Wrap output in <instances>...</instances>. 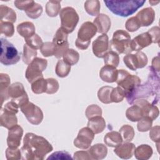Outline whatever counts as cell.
<instances>
[{"label": "cell", "mask_w": 160, "mask_h": 160, "mask_svg": "<svg viewBox=\"0 0 160 160\" xmlns=\"http://www.w3.org/2000/svg\"><path fill=\"white\" fill-rule=\"evenodd\" d=\"M88 151L91 158V159L99 160L106 157L108 154V148L104 144L98 143L90 147Z\"/></svg>", "instance_id": "603a6c76"}, {"label": "cell", "mask_w": 160, "mask_h": 160, "mask_svg": "<svg viewBox=\"0 0 160 160\" xmlns=\"http://www.w3.org/2000/svg\"><path fill=\"white\" fill-rule=\"evenodd\" d=\"M68 33L61 28H59L52 39V42L56 46H59L68 42Z\"/></svg>", "instance_id": "f35d334b"}, {"label": "cell", "mask_w": 160, "mask_h": 160, "mask_svg": "<svg viewBox=\"0 0 160 160\" xmlns=\"http://www.w3.org/2000/svg\"><path fill=\"white\" fill-rule=\"evenodd\" d=\"M7 95L8 99L15 101L18 103L19 108L24 103L29 101V98L25 91L24 86L19 82L12 83L8 89Z\"/></svg>", "instance_id": "8fae6325"}, {"label": "cell", "mask_w": 160, "mask_h": 160, "mask_svg": "<svg viewBox=\"0 0 160 160\" xmlns=\"http://www.w3.org/2000/svg\"><path fill=\"white\" fill-rule=\"evenodd\" d=\"M36 28L34 24L29 21H25L17 26L18 32L24 39L28 38L35 34Z\"/></svg>", "instance_id": "d4e9b609"}, {"label": "cell", "mask_w": 160, "mask_h": 160, "mask_svg": "<svg viewBox=\"0 0 160 160\" xmlns=\"http://www.w3.org/2000/svg\"><path fill=\"white\" fill-rule=\"evenodd\" d=\"M74 159L76 160H89L91 159V158L88 152V151H76L74 154Z\"/></svg>", "instance_id": "9f6ffc18"}, {"label": "cell", "mask_w": 160, "mask_h": 160, "mask_svg": "<svg viewBox=\"0 0 160 160\" xmlns=\"http://www.w3.org/2000/svg\"><path fill=\"white\" fill-rule=\"evenodd\" d=\"M152 120L149 117L144 116L139 121L137 124V128L140 132H147L152 128Z\"/></svg>", "instance_id": "f6af8a7d"}, {"label": "cell", "mask_w": 160, "mask_h": 160, "mask_svg": "<svg viewBox=\"0 0 160 160\" xmlns=\"http://www.w3.org/2000/svg\"><path fill=\"white\" fill-rule=\"evenodd\" d=\"M88 127L90 128L94 134L102 132L106 128V121L101 116H95L89 119Z\"/></svg>", "instance_id": "cb8c5ba5"}, {"label": "cell", "mask_w": 160, "mask_h": 160, "mask_svg": "<svg viewBox=\"0 0 160 160\" xmlns=\"http://www.w3.org/2000/svg\"><path fill=\"white\" fill-rule=\"evenodd\" d=\"M132 104L138 105L141 108L143 117H149L153 121L156 119L159 116V111L158 108L154 104H151L146 99H137L134 101Z\"/></svg>", "instance_id": "9a60e30c"}, {"label": "cell", "mask_w": 160, "mask_h": 160, "mask_svg": "<svg viewBox=\"0 0 160 160\" xmlns=\"http://www.w3.org/2000/svg\"><path fill=\"white\" fill-rule=\"evenodd\" d=\"M0 32L1 34H4L6 37H12L14 33L13 24L9 22L0 21Z\"/></svg>", "instance_id": "ee69618b"}, {"label": "cell", "mask_w": 160, "mask_h": 160, "mask_svg": "<svg viewBox=\"0 0 160 160\" xmlns=\"http://www.w3.org/2000/svg\"><path fill=\"white\" fill-rule=\"evenodd\" d=\"M119 132L122 138V141L124 142H131L135 135L134 128L128 124L123 125L119 129Z\"/></svg>", "instance_id": "d590c367"}, {"label": "cell", "mask_w": 160, "mask_h": 160, "mask_svg": "<svg viewBox=\"0 0 160 160\" xmlns=\"http://www.w3.org/2000/svg\"><path fill=\"white\" fill-rule=\"evenodd\" d=\"M149 68L150 72L147 82L143 84H140L129 96L126 97L129 104H132L137 99H145L154 94L159 96V76L151 67Z\"/></svg>", "instance_id": "7a4b0ae2"}, {"label": "cell", "mask_w": 160, "mask_h": 160, "mask_svg": "<svg viewBox=\"0 0 160 160\" xmlns=\"http://www.w3.org/2000/svg\"><path fill=\"white\" fill-rule=\"evenodd\" d=\"M40 51L44 57L54 56L56 51V46L52 42H45L41 46Z\"/></svg>", "instance_id": "b9f144b4"}, {"label": "cell", "mask_w": 160, "mask_h": 160, "mask_svg": "<svg viewBox=\"0 0 160 160\" xmlns=\"http://www.w3.org/2000/svg\"><path fill=\"white\" fill-rule=\"evenodd\" d=\"M141 26H149L155 19V12L151 8H146L138 12L135 16Z\"/></svg>", "instance_id": "ffe728a7"}, {"label": "cell", "mask_w": 160, "mask_h": 160, "mask_svg": "<svg viewBox=\"0 0 160 160\" xmlns=\"http://www.w3.org/2000/svg\"><path fill=\"white\" fill-rule=\"evenodd\" d=\"M0 62L5 66L16 64L20 60V53L7 39L1 38Z\"/></svg>", "instance_id": "52a82bcc"}, {"label": "cell", "mask_w": 160, "mask_h": 160, "mask_svg": "<svg viewBox=\"0 0 160 160\" xmlns=\"http://www.w3.org/2000/svg\"><path fill=\"white\" fill-rule=\"evenodd\" d=\"M152 43L150 35L146 32L140 34L133 38L131 41L132 51H140L142 49L149 46Z\"/></svg>", "instance_id": "e0dca14e"}, {"label": "cell", "mask_w": 160, "mask_h": 160, "mask_svg": "<svg viewBox=\"0 0 160 160\" xmlns=\"http://www.w3.org/2000/svg\"><path fill=\"white\" fill-rule=\"evenodd\" d=\"M61 19V28L68 34L71 33L78 24L79 17L75 9L72 7H65L59 12Z\"/></svg>", "instance_id": "ba28073f"}, {"label": "cell", "mask_w": 160, "mask_h": 160, "mask_svg": "<svg viewBox=\"0 0 160 160\" xmlns=\"http://www.w3.org/2000/svg\"><path fill=\"white\" fill-rule=\"evenodd\" d=\"M152 149L148 144H141L135 148L134 155L139 160L149 159L152 155Z\"/></svg>", "instance_id": "4316f807"}, {"label": "cell", "mask_w": 160, "mask_h": 160, "mask_svg": "<svg viewBox=\"0 0 160 160\" xmlns=\"http://www.w3.org/2000/svg\"><path fill=\"white\" fill-rule=\"evenodd\" d=\"M151 36L152 39V42L153 43H159L160 41V29L158 26H154L151 28L147 32Z\"/></svg>", "instance_id": "f5cc1de1"}, {"label": "cell", "mask_w": 160, "mask_h": 160, "mask_svg": "<svg viewBox=\"0 0 160 160\" xmlns=\"http://www.w3.org/2000/svg\"><path fill=\"white\" fill-rule=\"evenodd\" d=\"M63 60L69 65L76 64L79 59V54L73 49H68L63 54Z\"/></svg>", "instance_id": "74e56055"}, {"label": "cell", "mask_w": 160, "mask_h": 160, "mask_svg": "<svg viewBox=\"0 0 160 160\" xmlns=\"http://www.w3.org/2000/svg\"><path fill=\"white\" fill-rule=\"evenodd\" d=\"M94 138V133L88 126L81 128L74 140V145L81 149H88Z\"/></svg>", "instance_id": "4fadbf2b"}, {"label": "cell", "mask_w": 160, "mask_h": 160, "mask_svg": "<svg viewBox=\"0 0 160 160\" xmlns=\"http://www.w3.org/2000/svg\"><path fill=\"white\" fill-rule=\"evenodd\" d=\"M37 56V51L25 44L23 47L22 61L26 64H29Z\"/></svg>", "instance_id": "8d00e7d4"}, {"label": "cell", "mask_w": 160, "mask_h": 160, "mask_svg": "<svg viewBox=\"0 0 160 160\" xmlns=\"http://www.w3.org/2000/svg\"><path fill=\"white\" fill-rule=\"evenodd\" d=\"M48 159H72L71 154L67 151H60L53 152L48 158Z\"/></svg>", "instance_id": "816d5d0a"}, {"label": "cell", "mask_w": 160, "mask_h": 160, "mask_svg": "<svg viewBox=\"0 0 160 160\" xmlns=\"http://www.w3.org/2000/svg\"><path fill=\"white\" fill-rule=\"evenodd\" d=\"M86 118L89 119L95 116L102 115V109L97 104H91L87 107L85 112Z\"/></svg>", "instance_id": "7dc6e473"}, {"label": "cell", "mask_w": 160, "mask_h": 160, "mask_svg": "<svg viewBox=\"0 0 160 160\" xmlns=\"http://www.w3.org/2000/svg\"><path fill=\"white\" fill-rule=\"evenodd\" d=\"M61 8V1H49L46 4V12L49 17H56L60 12Z\"/></svg>", "instance_id": "1f68e13d"}, {"label": "cell", "mask_w": 160, "mask_h": 160, "mask_svg": "<svg viewBox=\"0 0 160 160\" xmlns=\"http://www.w3.org/2000/svg\"><path fill=\"white\" fill-rule=\"evenodd\" d=\"M23 135V129L18 124L9 129L7 138V144L9 148H18Z\"/></svg>", "instance_id": "2e32d148"}, {"label": "cell", "mask_w": 160, "mask_h": 160, "mask_svg": "<svg viewBox=\"0 0 160 160\" xmlns=\"http://www.w3.org/2000/svg\"><path fill=\"white\" fill-rule=\"evenodd\" d=\"M99 76L106 82L111 83L116 82L118 77V69L113 66L105 65L101 69Z\"/></svg>", "instance_id": "7402d4cb"}, {"label": "cell", "mask_w": 160, "mask_h": 160, "mask_svg": "<svg viewBox=\"0 0 160 160\" xmlns=\"http://www.w3.org/2000/svg\"><path fill=\"white\" fill-rule=\"evenodd\" d=\"M125 27L126 30H128V31L134 32L140 28L141 25L139 21H138L137 18L135 16H133L129 18L126 21L125 24Z\"/></svg>", "instance_id": "f907efd6"}, {"label": "cell", "mask_w": 160, "mask_h": 160, "mask_svg": "<svg viewBox=\"0 0 160 160\" xmlns=\"http://www.w3.org/2000/svg\"><path fill=\"white\" fill-rule=\"evenodd\" d=\"M109 38L106 34H102L98 36L92 44V49L94 54L99 58H102L109 51Z\"/></svg>", "instance_id": "5bb4252c"}, {"label": "cell", "mask_w": 160, "mask_h": 160, "mask_svg": "<svg viewBox=\"0 0 160 160\" xmlns=\"http://www.w3.org/2000/svg\"><path fill=\"white\" fill-rule=\"evenodd\" d=\"M144 0L104 1L106 6L114 14L127 17L134 14L145 3Z\"/></svg>", "instance_id": "3957f363"}, {"label": "cell", "mask_w": 160, "mask_h": 160, "mask_svg": "<svg viewBox=\"0 0 160 160\" xmlns=\"http://www.w3.org/2000/svg\"><path fill=\"white\" fill-rule=\"evenodd\" d=\"M113 88L108 86L101 87L98 92V97L101 102L104 104H109L111 101V93Z\"/></svg>", "instance_id": "836d02e7"}, {"label": "cell", "mask_w": 160, "mask_h": 160, "mask_svg": "<svg viewBox=\"0 0 160 160\" xmlns=\"http://www.w3.org/2000/svg\"><path fill=\"white\" fill-rule=\"evenodd\" d=\"M34 1L29 0V1H15L14 2V6L19 9L26 11L33 3Z\"/></svg>", "instance_id": "11a10c76"}, {"label": "cell", "mask_w": 160, "mask_h": 160, "mask_svg": "<svg viewBox=\"0 0 160 160\" xmlns=\"http://www.w3.org/2000/svg\"><path fill=\"white\" fill-rule=\"evenodd\" d=\"M47 88V81L44 78H40L31 83L32 91L36 94L46 92Z\"/></svg>", "instance_id": "e575fe53"}, {"label": "cell", "mask_w": 160, "mask_h": 160, "mask_svg": "<svg viewBox=\"0 0 160 160\" xmlns=\"http://www.w3.org/2000/svg\"><path fill=\"white\" fill-rule=\"evenodd\" d=\"M10 82H11V79L8 74L5 73L0 74V92H1V107L2 106V104L4 101L8 100L7 91H8V88L10 86Z\"/></svg>", "instance_id": "f1b7e54d"}, {"label": "cell", "mask_w": 160, "mask_h": 160, "mask_svg": "<svg viewBox=\"0 0 160 160\" xmlns=\"http://www.w3.org/2000/svg\"><path fill=\"white\" fill-rule=\"evenodd\" d=\"M116 82L118 86L121 87L124 91L126 98L141 84V81L138 76L131 74L124 69H119Z\"/></svg>", "instance_id": "5b68a950"}, {"label": "cell", "mask_w": 160, "mask_h": 160, "mask_svg": "<svg viewBox=\"0 0 160 160\" xmlns=\"http://www.w3.org/2000/svg\"><path fill=\"white\" fill-rule=\"evenodd\" d=\"M21 112L32 124L38 125L43 119V112L40 108L31 102H27L20 106Z\"/></svg>", "instance_id": "30bf717a"}, {"label": "cell", "mask_w": 160, "mask_h": 160, "mask_svg": "<svg viewBox=\"0 0 160 160\" xmlns=\"http://www.w3.org/2000/svg\"><path fill=\"white\" fill-rule=\"evenodd\" d=\"M97 28L90 21L84 22L79 29L78 38L75 41L76 46L81 50L86 49L91 42V39L96 35Z\"/></svg>", "instance_id": "8992f818"}, {"label": "cell", "mask_w": 160, "mask_h": 160, "mask_svg": "<svg viewBox=\"0 0 160 160\" xmlns=\"http://www.w3.org/2000/svg\"><path fill=\"white\" fill-rule=\"evenodd\" d=\"M16 113L1 107L0 110V124L7 129H10L18 123V118Z\"/></svg>", "instance_id": "ac0fdd59"}, {"label": "cell", "mask_w": 160, "mask_h": 160, "mask_svg": "<svg viewBox=\"0 0 160 160\" xmlns=\"http://www.w3.org/2000/svg\"><path fill=\"white\" fill-rule=\"evenodd\" d=\"M131 36L127 31L117 30L113 33L112 38L110 41L109 49L118 54L131 53Z\"/></svg>", "instance_id": "277c9868"}, {"label": "cell", "mask_w": 160, "mask_h": 160, "mask_svg": "<svg viewBox=\"0 0 160 160\" xmlns=\"http://www.w3.org/2000/svg\"><path fill=\"white\" fill-rule=\"evenodd\" d=\"M135 148L134 144L131 142H124L116 146L114 152L120 158L128 159L133 156Z\"/></svg>", "instance_id": "d6986e66"}, {"label": "cell", "mask_w": 160, "mask_h": 160, "mask_svg": "<svg viewBox=\"0 0 160 160\" xmlns=\"http://www.w3.org/2000/svg\"><path fill=\"white\" fill-rule=\"evenodd\" d=\"M48 66V61L46 59L36 58L28 66L25 76L29 83L33 82L40 78H43L42 72L46 69Z\"/></svg>", "instance_id": "9c48e42d"}, {"label": "cell", "mask_w": 160, "mask_h": 160, "mask_svg": "<svg viewBox=\"0 0 160 160\" xmlns=\"http://www.w3.org/2000/svg\"><path fill=\"white\" fill-rule=\"evenodd\" d=\"M101 8L100 2L98 0H88L84 2V9L88 14L92 16H98Z\"/></svg>", "instance_id": "4dcf8cb0"}, {"label": "cell", "mask_w": 160, "mask_h": 160, "mask_svg": "<svg viewBox=\"0 0 160 160\" xmlns=\"http://www.w3.org/2000/svg\"><path fill=\"white\" fill-rule=\"evenodd\" d=\"M47 81V88L46 93L49 94H52L56 93L59 88L58 81L54 78H48Z\"/></svg>", "instance_id": "681fc988"}, {"label": "cell", "mask_w": 160, "mask_h": 160, "mask_svg": "<svg viewBox=\"0 0 160 160\" xmlns=\"http://www.w3.org/2000/svg\"><path fill=\"white\" fill-rule=\"evenodd\" d=\"M122 138L119 132L110 131L105 135L104 142L106 145L111 148H116L122 142Z\"/></svg>", "instance_id": "83f0119b"}, {"label": "cell", "mask_w": 160, "mask_h": 160, "mask_svg": "<svg viewBox=\"0 0 160 160\" xmlns=\"http://www.w3.org/2000/svg\"><path fill=\"white\" fill-rule=\"evenodd\" d=\"M42 7L41 4L34 2L26 11V15L31 19H37L41 16L42 12Z\"/></svg>", "instance_id": "60d3db41"}, {"label": "cell", "mask_w": 160, "mask_h": 160, "mask_svg": "<svg viewBox=\"0 0 160 160\" xmlns=\"http://www.w3.org/2000/svg\"><path fill=\"white\" fill-rule=\"evenodd\" d=\"M125 92L121 87L113 88L111 93V101L112 102H121L125 98Z\"/></svg>", "instance_id": "bcb514c9"}, {"label": "cell", "mask_w": 160, "mask_h": 160, "mask_svg": "<svg viewBox=\"0 0 160 160\" xmlns=\"http://www.w3.org/2000/svg\"><path fill=\"white\" fill-rule=\"evenodd\" d=\"M71 71V65L66 62L63 59H59L56 66L55 72L59 78L66 77Z\"/></svg>", "instance_id": "d6a6232c"}, {"label": "cell", "mask_w": 160, "mask_h": 160, "mask_svg": "<svg viewBox=\"0 0 160 160\" xmlns=\"http://www.w3.org/2000/svg\"><path fill=\"white\" fill-rule=\"evenodd\" d=\"M125 65L131 70L136 71L137 69L142 68L148 64V57L142 51H138L136 54H127L123 58Z\"/></svg>", "instance_id": "7c38bea8"}, {"label": "cell", "mask_w": 160, "mask_h": 160, "mask_svg": "<svg viewBox=\"0 0 160 160\" xmlns=\"http://www.w3.org/2000/svg\"><path fill=\"white\" fill-rule=\"evenodd\" d=\"M149 3L152 4V6H154L156 5V4L159 3V1H157V2H154V1H149Z\"/></svg>", "instance_id": "680465c9"}, {"label": "cell", "mask_w": 160, "mask_h": 160, "mask_svg": "<svg viewBox=\"0 0 160 160\" xmlns=\"http://www.w3.org/2000/svg\"><path fill=\"white\" fill-rule=\"evenodd\" d=\"M160 127L159 126H155L150 129L149 132V138L151 140L157 143V145L159 144L160 139V133H159Z\"/></svg>", "instance_id": "db71d44e"}, {"label": "cell", "mask_w": 160, "mask_h": 160, "mask_svg": "<svg viewBox=\"0 0 160 160\" xmlns=\"http://www.w3.org/2000/svg\"><path fill=\"white\" fill-rule=\"evenodd\" d=\"M25 41L26 44L35 50L40 49L41 46L43 44L42 39L37 34H34L32 36L25 39Z\"/></svg>", "instance_id": "7bdbcfd3"}, {"label": "cell", "mask_w": 160, "mask_h": 160, "mask_svg": "<svg viewBox=\"0 0 160 160\" xmlns=\"http://www.w3.org/2000/svg\"><path fill=\"white\" fill-rule=\"evenodd\" d=\"M105 65H109L116 68L119 63V57L118 53L113 51H109L104 57Z\"/></svg>", "instance_id": "ab89813d"}, {"label": "cell", "mask_w": 160, "mask_h": 160, "mask_svg": "<svg viewBox=\"0 0 160 160\" xmlns=\"http://www.w3.org/2000/svg\"><path fill=\"white\" fill-rule=\"evenodd\" d=\"M0 21L14 23L16 21V13L11 8L1 4L0 6Z\"/></svg>", "instance_id": "484cf974"}, {"label": "cell", "mask_w": 160, "mask_h": 160, "mask_svg": "<svg viewBox=\"0 0 160 160\" xmlns=\"http://www.w3.org/2000/svg\"><path fill=\"white\" fill-rule=\"evenodd\" d=\"M93 24L97 28V32L101 34H106L111 25L110 18L105 14H99L94 19Z\"/></svg>", "instance_id": "44dd1931"}, {"label": "cell", "mask_w": 160, "mask_h": 160, "mask_svg": "<svg viewBox=\"0 0 160 160\" xmlns=\"http://www.w3.org/2000/svg\"><path fill=\"white\" fill-rule=\"evenodd\" d=\"M21 151L18 148H9L8 147L6 150V157L8 160H17L21 159Z\"/></svg>", "instance_id": "c3c4849f"}, {"label": "cell", "mask_w": 160, "mask_h": 160, "mask_svg": "<svg viewBox=\"0 0 160 160\" xmlns=\"http://www.w3.org/2000/svg\"><path fill=\"white\" fill-rule=\"evenodd\" d=\"M126 116L132 122L138 121L143 117L142 109L139 106L133 104L127 109L126 111Z\"/></svg>", "instance_id": "f546056e"}, {"label": "cell", "mask_w": 160, "mask_h": 160, "mask_svg": "<svg viewBox=\"0 0 160 160\" xmlns=\"http://www.w3.org/2000/svg\"><path fill=\"white\" fill-rule=\"evenodd\" d=\"M53 150L52 145L42 136L27 132L21 149L22 159L42 160L46 155Z\"/></svg>", "instance_id": "6da1fadb"}, {"label": "cell", "mask_w": 160, "mask_h": 160, "mask_svg": "<svg viewBox=\"0 0 160 160\" xmlns=\"http://www.w3.org/2000/svg\"><path fill=\"white\" fill-rule=\"evenodd\" d=\"M151 68L157 72H159L160 70V62H159V56H157L152 59V66Z\"/></svg>", "instance_id": "6f0895ef"}]
</instances>
